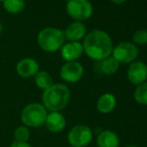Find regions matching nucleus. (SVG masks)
Instances as JSON below:
<instances>
[{
  "label": "nucleus",
  "instance_id": "nucleus-23",
  "mask_svg": "<svg viewBox=\"0 0 147 147\" xmlns=\"http://www.w3.org/2000/svg\"><path fill=\"white\" fill-rule=\"evenodd\" d=\"M111 2H113L114 4H122L126 1V0H110Z\"/></svg>",
  "mask_w": 147,
  "mask_h": 147
},
{
  "label": "nucleus",
  "instance_id": "nucleus-11",
  "mask_svg": "<svg viewBox=\"0 0 147 147\" xmlns=\"http://www.w3.org/2000/svg\"><path fill=\"white\" fill-rule=\"evenodd\" d=\"M16 71L22 78H30L39 71V65L36 60L32 58L21 59L16 65Z\"/></svg>",
  "mask_w": 147,
  "mask_h": 147
},
{
  "label": "nucleus",
  "instance_id": "nucleus-15",
  "mask_svg": "<svg viewBox=\"0 0 147 147\" xmlns=\"http://www.w3.org/2000/svg\"><path fill=\"white\" fill-rule=\"evenodd\" d=\"M116 106V98L111 93H105L101 95L97 100V109L100 113H110Z\"/></svg>",
  "mask_w": 147,
  "mask_h": 147
},
{
  "label": "nucleus",
  "instance_id": "nucleus-6",
  "mask_svg": "<svg viewBox=\"0 0 147 147\" xmlns=\"http://www.w3.org/2000/svg\"><path fill=\"white\" fill-rule=\"evenodd\" d=\"M92 130L87 125H75L68 133V142L73 147H85L92 141Z\"/></svg>",
  "mask_w": 147,
  "mask_h": 147
},
{
  "label": "nucleus",
  "instance_id": "nucleus-22",
  "mask_svg": "<svg viewBox=\"0 0 147 147\" xmlns=\"http://www.w3.org/2000/svg\"><path fill=\"white\" fill-rule=\"evenodd\" d=\"M10 147H32L30 144H28L27 142H18V141H14L11 144Z\"/></svg>",
  "mask_w": 147,
  "mask_h": 147
},
{
  "label": "nucleus",
  "instance_id": "nucleus-26",
  "mask_svg": "<svg viewBox=\"0 0 147 147\" xmlns=\"http://www.w3.org/2000/svg\"><path fill=\"white\" fill-rule=\"evenodd\" d=\"M66 2H69V1H71V0H65Z\"/></svg>",
  "mask_w": 147,
  "mask_h": 147
},
{
  "label": "nucleus",
  "instance_id": "nucleus-19",
  "mask_svg": "<svg viewBox=\"0 0 147 147\" xmlns=\"http://www.w3.org/2000/svg\"><path fill=\"white\" fill-rule=\"evenodd\" d=\"M133 97L138 104L147 105V81L137 85L134 90Z\"/></svg>",
  "mask_w": 147,
  "mask_h": 147
},
{
  "label": "nucleus",
  "instance_id": "nucleus-14",
  "mask_svg": "<svg viewBox=\"0 0 147 147\" xmlns=\"http://www.w3.org/2000/svg\"><path fill=\"white\" fill-rule=\"evenodd\" d=\"M96 142L98 147H118L120 140L115 132L111 130H104L97 136Z\"/></svg>",
  "mask_w": 147,
  "mask_h": 147
},
{
  "label": "nucleus",
  "instance_id": "nucleus-2",
  "mask_svg": "<svg viewBox=\"0 0 147 147\" xmlns=\"http://www.w3.org/2000/svg\"><path fill=\"white\" fill-rule=\"evenodd\" d=\"M70 90L65 84H53L42 94L43 106L51 112H59L67 106L70 100Z\"/></svg>",
  "mask_w": 147,
  "mask_h": 147
},
{
  "label": "nucleus",
  "instance_id": "nucleus-24",
  "mask_svg": "<svg viewBox=\"0 0 147 147\" xmlns=\"http://www.w3.org/2000/svg\"><path fill=\"white\" fill-rule=\"evenodd\" d=\"M2 29H3V27H2V24L0 23V33L2 32Z\"/></svg>",
  "mask_w": 147,
  "mask_h": 147
},
{
  "label": "nucleus",
  "instance_id": "nucleus-4",
  "mask_svg": "<svg viewBox=\"0 0 147 147\" xmlns=\"http://www.w3.org/2000/svg\"><path fill=\"white\" fill-rule=\"evenodd\" d=\"M47 110L40 103H30L26 105L21 112V120L26 126L39 127L45 123Z\"/></svg>",
  "mask_w": 147,
  "mask_h": 147
},
{
  "label": "nucleus",
  "instance_id": "nucleus-5",
  "mask_svg": "<svg viewBox=\"0 0 147 147\" xmlns=\"http://www.w3.org/2000/svg\"><path fill=\"white\" fill-rule=\"evenodd\" d=\"M67 14L76 21L87 20L93 14V6L89 0H71L66 4Z\"/></svg>",
  "mask_w": 147,
  "mask_h": 147
},
{
  "label": "nucleus",
  "instance_id": "nucleus-8",
  "mask_svg": "<svg viewBox=\"0 0 147 147\" xmlns=\"http://www.w3.org/2000/svg\"><path fill=\"white\" fill-rule=\"evenodd\" d=\"M84 73V68L79 62L72 61L66 62L60 69V77L66 82L76 83L82 78Z\"/></svg>",
  "mask_w": 147,
  "mask_h": 147
},
{
  "label": "nucleus",
  "instance_id": "nucleus-17",
  "mask_svg": "<svg viewBox=\"0 0 147 147\" xmlns=\"http://www.w3.org/2000/svg\"><path fill=\"white\" fill-rule=\"evenodd\" d=\"M35 84L38 88L40 89H48L49 87L53 85V79L52 76L46 71H38L35 75Z\"/></svg>",
  "mask_w": 147,
  "mask_h": 147
},
{
  "label": "nucleus",
  "instance_id": "nucleus-21",
  "mask_svg": "<svg viewBox=\"0 0 147 147\" xmlns=\"http://www.w3.org/2000/svg\"><path fill=\"white\" fill-rule=\"evenodd\" d=\"M132 40L137 45H145L147 43V30L140 29L134 32Z\"/></svg>",
  "mask_w": 147,
  "mask_h": 147
},
{
  "label": "nucleus",
  "instance_id": "nucleus-3",
  "mask_svg": "<svg viewBox=\"0 0 147 147\" xmlns=\"http://www.w3.org/2000/svg\"><path fill=\"white\" fill-rule=\"evenodd\" d=\"M37 42L40 48L46 52H56L65 42L62 30L55 27H46L38 33Z\"/></svg>",
  "mask_w": 147,
  "mask_h": 147
},
{
  "label": "nucleus",
  "instance_id": "nucleus-13",
  "mask_svg": "<svg viewBox=\"0 0 147 147\" xmlns=\"http://www.w3.org/2000/svg\"><path fill=\"white\" fill-rule=\"evenodd\" d=\"M47 129L53 133H59L63 131L66 126V119L60 112H50L47 114L45 120Z\"/></svg>",
  "mask_w": 147,
  "mask_h": 147
},
{
  "label": "nucleus",
  "instance_id": "nucleus-7",
  "mask_svg": "<svg viewBox=\"0 0 147 147\" xmlns=\"http://www.w3.org/2000/svg\"><path fill=\"white\" fill-rule=\"evenodd\" d=\"M138 56V48L132 42L123 41L113 46L112 57L120 63H132Z\"/></svg>",
  "mask_w": 147,
  "mask_h": 147
},
{
  "label": "nucleus",
  "instance_id": "nucleus-27",
  "mask_svg": "<svg viewBox=\"0 0 147 147\" xmlns=\"http://www.w3.org/2000/svg\"><path fill=\"white\" fill-rule=\"evenodd\" d=\"M0 1H2V2H3V1H4V0H0Z\"/></svg>",
  "mask_w": 147,
  "mask_h": 147
},
{
  "label": "nucleus",
  "instance_id": "nucleus-1",
  "mask_svg": "<svg viewBox=\"0 0 147 147\" xmlns=\"http://www.w3.org/2000/svg\"><path fill=\"white\" fill-rule=\"evenodd\" d=\"M83 51L89 58L101 61L112 54L113 42L105 31L95 29L84 37Z\"/></svg>",
  "mask_w": 147,
  "mask_h": 147
},
{
  "label": "nucleus",
  "instance_id": "nucleus-9",
  "mask_svg": "<svg viewBox=\"0 0 147 147\" xmlns=\"http://www.w3.org/2000/svg\"><path fill=\"white\" fill-rule=\"evenodd\" d=\"M128 80L134 85H139L147 80V65L143 61H133L127 70Z\"/></svg>",
  "mask_w": 147,
  "mask_h": 147
},
{
  "label": "nucleus",
  "instance_id": "nucleus-10",
  "mask_svg": "<svg viewBox=\"0 0 147 147\" xmlns=\"http://www.w3.org/2000/svg\"><path fill=\"white\" fill-rule=\"evenodd\" d=\"M63 33L65 40H68L69 42H79L86 36V26L83 22H72L67 26Z\"/></svg>",
  "mask_w": 147,
  "mask_h": 147
},
{
  "label": "nucleus",
  "instance_id": "nucleus-18",
  "mask_svg": "<svg viewBox=\"0 0 147 147\" xmlns=\"http://www.w3.org/2000/svg\"><path fill=\"white\" fill-rule=\"evenodd\" d=\"M3 7L8 13L18 14L22 12L25 8L24 0H4Z\"/></svg>",
  "mask_w": 147,
  "mask_h": 147
},
{
  "label": "nucleus",
  "instance_id": "nucleus-16",
  "mask_svg": "<svg viewBox=\"0 0 147 147\" xmlns=\"http://www.w3.org/2000/svg\"><path fill=\"white\" fill-rule=\"evenodd\" d=\"M118 68H119V62L112 56H109L100 61V70L106 75L114 74L115 72H117Z\"/></svg>",
  "mask_w": 147,
  "mask_h": 147
},
{
  "label": "nucleus",
  "instance_id": "nucleus-12",
  "mask_svg": "<svg viewBox=\"0 0 147 147\" xmlns=\"http://www.w3.org/2000/svg\"><path fill=\"white\" fill-rule=\"evenodd\" d=\"M83 52V46L80 42H68L61 47V56L67 62L76 61Z\"/></svg>",
  "mask_w": 147,
  "mask_h": 147
},
{
  "label": "nucleus",
  "instance_id": "nucleus-25",
  "mask_svg": "<svg viewBox=\"0 0 147 147\" xmlns=\"http://www.w3.org/2000/svg\"><path fill=\"white\" fill-rule=\"evenodd\" d=\"M126 147H136V146H134V145H128V146H126Z\"/></svg>",
  "mask_w": 147,
  "mask_h": 147
},
{
  "label": "nucleus",
  "instance_id": "nucleus-20",
  "mask_svg": "<svg viewBox=\"0 0 147 147\" xmlns=\"http://www.w3.org/2000/svg\"><path fill=\"white\" fill-rule=\"evenodd\" d=\"M30 137V132L27 127L25 126H20L16 128L14 131V138L15 141L18 142H27Z\"/></svg>",
  "mask_w": 147,
  "mask_h": 147
}]
</instances>
